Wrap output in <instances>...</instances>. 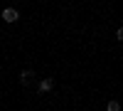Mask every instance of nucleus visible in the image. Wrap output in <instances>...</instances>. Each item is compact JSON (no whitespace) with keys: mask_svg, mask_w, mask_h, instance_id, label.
Wrapping results in <instances>:
<instances>
[{"mask_svg":"<svg viewBox=\"0 0 123 111\" xmlns=\"http://www.w3.org/2000/svg\"><path fill=\"white\" fill-rule=\"evenodd\" d=\"M3 20L12 25V22H17V20H20V13H17L15 7H3Z\"/></svg>","mask_w":123,"mask_h":111,"instance_id":"nucleus-1","label":"nucleus"},{"mask_svg":"<svg viewBox=\"0 0 123 111\" xmlns=\"http://www.w3.org/2000/svg\"><path fill=\"white\" fill-rule=\"evenodd\" d=\"M32 79H35V72H32V69H22V72H20V84H22V86H30V84H32Z\"/></svg>","mask_w":123,"mask_h":111,"instance_id":"nucleus-2","label":"nucleus"},{"mask_svg":"<svg viewBox=\"0 0 123 111\" xmlns=\"http://www.w3.org/2000/svg\"><path fill=\"white\" fill-rule=\"evenodd\" d=\"M106 111H121V104L116 101V99H111V101L106 104Z\"/></svg>","mask_w":123,"mask_h":111,"instance_id":"nucleus-4","label":"nucleus"},{"mask_svg":"<svg viewBox=\"0 0 123 111\" xmlns=\"http://www.w3.org/2000/svg\"><path fill=\"white\" fill-rule=\"evenodd\" d=\"M52 86H54V79H52V77H44L42 82H39V94H47V91H52Z\"/></svg>","mask_w":123,"mask_h":111,"instance_id":"nucleus-3","label":"nucleus"}]
</instances>
